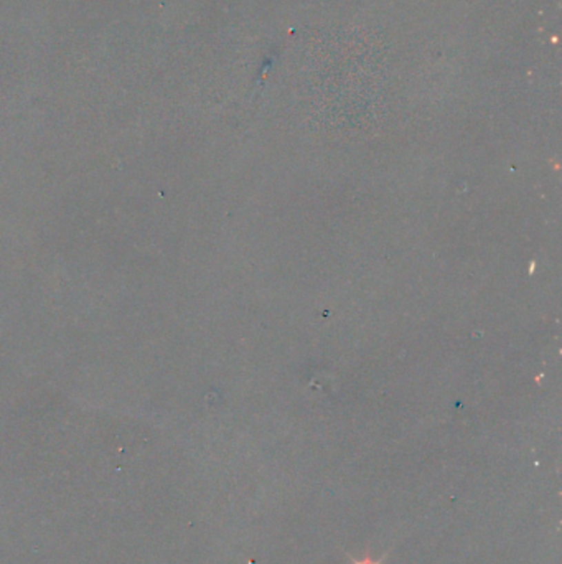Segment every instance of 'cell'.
Here are the masks:
<instances>
[{
    "instance_id": "obj_1",
    "label": "cell",
    "mask_w": 562,
    "mask_h": 564,
    "mask_svg": "<svg viewBox=\"0 0 562 564\" xmlns=\"http://www.w3.org/2000/svg\"><path fill=\"white\" fill-rule=\"evenodd\" d=\"M384 558H386V554H384V556L379 558V559H371L370 554H365V558H363V559L350 558V561H352V564H381L384 561Z\"/></svg>"
}]
</instances>
